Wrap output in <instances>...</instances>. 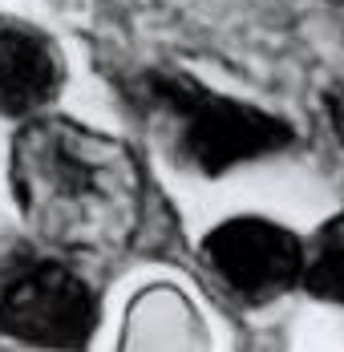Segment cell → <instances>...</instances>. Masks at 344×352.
I'll list each match as a JSON object with an SVG mask.
<instances>
[{"label":"cell","mask_w":344,"mask_h":352,"mask_svg":"<svg viewBox=\"0 0 344 352\" xmlns=\"http://www.w3.org/2000/svg\"><path fill=\"white\" fill-rule=\"evenodd\" d=\"M98 328V296L57 259L12 263L0 280V332L36 349H81Z\"/></svg>","instance_id":"cell-3"},{"label":"cell","mask_w":344,"mask_h":352,"mask_svg":"<svg viewBox=\"0 0 344 352\" xmlns=\"http://www.w3.org/2000/svg\"><path fill=\"white\" fill-rule=\"evenodd\" d=\"M17 263V243L8 239V235H0V280H4V272Z\"/></svg>","instance_id":"cell-8"},{"label":"cell","mask_w":344,"mask_h":352,"mask_svg":"<svg viewBox=\"0 0 344 352\" xmlns=\"http://www.w3.org/2000/svg\"><path fill=\"white\" fill-rule=\"evenodd\" d=\"M300 287L324 304H344V214L328 219L304 243Z\"/></svg>","instance_id":"cell-6"},{"label":"cell","mask_w":344,"mask_h":352,"mask_svg":"<svg viewBox=\"0 0 344 352\" xmlns=\"http://www.w3.org/2000/svg\"><path fill=\"white\" fill-rule=\"evenodd\" d=\"M203 263L243 304H272L300 287L304 239L264 214H235L211 227Z\"/></svg>","instance_id":"cell-4"},{"label":"cell","mask_w":344,"mask_h":352,"mask_svg":"<svg viewBox=\"0 0 344 352\" xmlns=\"http://www.w3.org/2000/svg\"><path fill=\"white\" fill-rule=\"evenodd\" d=\"M65 85V57L53 36L0 16V113L25 118L45 109Z\"/></svg>","instance_id":"cell-5"},{"label":"cell","mask_w":344,"mask_h":352,"mask_svg":"<svg viewBox=\"0 0 344 352\" xmlns=\"http://www.w3.org/2000/svg\"><path fill=\"white\" fill-rule=\"evenodd\" d=\"M126 98L158 130L174 158L206 178L279 154L296 142V130L279 113L227 98L186 69H142L126 85Z\"/></svg>","instance_id":"cell-2"},{"label":"cell","mask_w":344,"mask_h":352,"mask_svg":"<svg viewBox=\"0 0 344 352\" xmlns=\"http://www.w3.org/2000/svg\"><path fill=\"white\" fill-rule=\"evenodd\" d=\"M324 109H328V126H332L336 142L344 146V85H341V89H328V98H324Z\"/></svg>","instance_id":"cell-7"},{"label":"cell","mask_w":344,"mask_h":352,"mask_svg":"<svg viewBox=\"0 0 344 352\" xmlns=\"http://www.w3.org/2000/svg\"><path fill=\"white\" fill-rule=\"evenodd\" d=\"M21 219L65 251H122L146 211V175L126 142L73 118H29L8 158Z\"/></svg>","instance_id":"cell-1"}]
</instances>
